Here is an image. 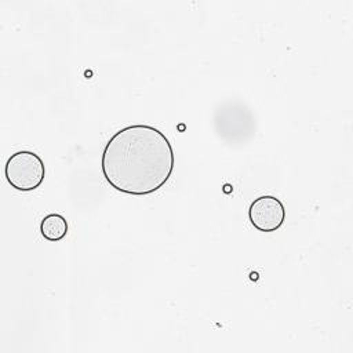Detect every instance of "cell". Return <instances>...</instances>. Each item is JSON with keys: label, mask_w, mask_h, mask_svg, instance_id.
<instances>
[{"label": "cell", "mask_w": 353, "mask_h": 353, "mask_svg": "<svg viewBox=\"0 0 353 353\" xmlns=\"http://www.w3.org/2000/svg\"><path fill=\"white\" fill-rule=\"evenodd\" d=\"M175 165L168 138L148 124L127 125L106 142L101 168L105 181L117 192L145 196L170 179Z\"/></svg>", "instance_id": "cell-1"}, {"label": "cell", "mask_w": 353, "mask_h": 353, "mask_svg": "<svg viewBox=\"0 0 353 353\" xmlns=\"http://www.w3.org/2000/svg\"><path fill=\"white\" fill-rule=\"evenodd\" d=\"M4 175L8 185L15 190L32 192L43 183L46 165L34 152L18 150L7 159Z\"/></svg>", "instance_id": "cell-2"}, {"label": "cell", "mask_w": 353, "mask_h": 353, "mask_svg": "<svg viewBox=\"0 0 353 353\" xmlns=\"http://www.w3.org/2000/svg\"><path fill=\"white\" fill-rule=\"evenodd\" d=\"M248 218L255 229L265 233L276 232L285 221V208L276 196L263 194L251 201Z\"/></svg>", "instance_id": "cell-3"}, {"label": "cell", "mask_w": 353, "mask_h": 353, "mask_svg": "<svg viewBox=\"0 0 353 353\" xmlns=\"http://www.w3.org/2000/svg\"><path fill=\"white\" fill-rule=\"evenodd\" d=\"M68 221L61 214H48L40 222V233L48 241H59L68 234Z\"/></svg>", "instance_id": "cell-4"}]
</instances>
